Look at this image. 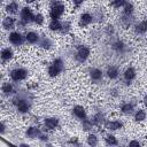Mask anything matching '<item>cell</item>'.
<instances>
[{
	"label": "cell",
	"instance_id": "11",
	"mask_svg": "<svg viewBox=\"0 0 147 147\" xmlns=\"http://www.w3.org/2000/svg\"><path fill=\"white\" fill-rule=\"evenodd\" d=\"M44 124L48 130H53L59 125V119L56 117H49L44 121Z\"/></svg>",
	"mask_w": 147,
	"mask_h": 147
},
{
	"label": "cell",
	"instance_id": "15",
	"mask_svg": "<svg viewBox=\"0 0 147 147\" xmlns=\"http://www.w3.org/2000/svg\"><path fill=\"white\" fill-rule=\"evenodd\" d=\"M123 76H124L125 80H127V82L134 79V77H136V70H134V68H132V67L126 68L125 71H124V74H123Z\"/></svg>",
	"mask_w": 147,
	"mask_h": 147
},
{
	"label": "cell",
	"instance_id": "32",
	"mask_svg": "<svg viewBox=\"0 0 147 147\" xmlns=\"http://www.w3.org/2000/svg\"><path fill=\"white\" fill-rule=\"evenodd\" d=\"M129 146H131V147H133V146H140V142L138 140H132V141L129 142Z\"/></svg>",
	"mask_w": 147,
	"mask_h": 147
},
{
	"label": "cell",
	"instance_id": "25",
	"mask_svg": "<svg viewBox=\"0 0 147 147\" xmlns=\"http://www.w3.org/2000/svg\"><path fill=\"white\" fill-rule=\"evenodd\" d=\"M133 13V5L130 2H126L124 5V15H129L131 16V14Z\"/></svg>",
	"mask_w": 147,
	"mask_h": 147
},
{
	"label": "cell",
	"instance_id": "2",
	"mask_svg": "<svg viewBox=\"0 0 147 147\" xmlns=\"http://www.w3.org/2000/svg\"><path fill=\"white\" fill-rule=\"evenodd\" d=\"M63 70V62L61 59H55L53 63L48 67V75L49 77H56Z\"/></svg>",
	"mask_w": 147,
	"mask_h": 147
},
{
	"label": "cell",
	"instance_id": "37",
	"mask_svg": "<svg viewBox=\"0 0 147 147\" xmlns=\"http://www.w3.org/2000/svg\"><path fill=\"white\" fill-rule=\"evenodd\" d=\"M24 1H25L26 3H32V2H34L36 0H24Z\"/></svg>",
	"mask_w": 147,
	"mask_h": 147
},
{
	"label": "cell",
	"instance_id": "6",
	"mask_svg": "<svg viewBox=\"0 0 147 147\" xmlns=\"http://www.w3.org/2000/svg\"><path fill=\"white\" fill-rule=\"evenodd\" d=\"M8 40H9L10 44H13V45H15V46H20V45L23 44V41H24V37H23L20 32H17V31H13L11 33H9Z\"/></svg>",
	"mask_w": 147,
	"mask_h": 147
},
{
	"label": "cell",
	"instance_id": "29",
	"mask_svg": "<svg viewBox=\"0 0 147 147\" xmlns=\"http://www.w3.org/2000/svg\"><path fill=\"white\" fill-rule=\"evenodd\" d=\"M33 22H34L36 24H38V25H41V24L44 23V16H42L41 14H37V15H34V20H33Z\"/></svg>",
	"mask_w": 147,
	"mask_h": 147
},
{
	"label": "cell",
	"instance_id": "5",
	"mask_svg": "<svg viewBox=\"0 0 147 147\" xmlns=\"http://www.w3.org/2000/svg\"><path fill=\"white\" fill-rule=\"evenodd\" d=\"M33 20H34V15H33L31 8H29V7L22 8V10H21V21L23 23H29Z\"/></svg>",
	"mask_w": 147,
	"mask_h": 147
},
{
	"label": "cell",
	"instance_id": "16",
	"mask_svg": "<svg viewBox=\"0 0 147 147\" xmlns=\"http://www.w3.org/2000/svg\"><path fill=\"white\" fill-rule=\"evenodd\" d=\"M25 39H26V41L30 42V44H36V42H38V40H39V36H38V33H36V32H33V31H30V32L26 33Z\"/></svg>",
	"mask_w": 147,
	"mask_h": 147
},
{
	"label": "cell",
	"instance_id": "20",
	"mask_svg": "<svg viewBox=\"0 0 147 147\" xmlns=\"http://www.w3.org/2000/svg\"><path fill=\"white\" fill-rule=\"evenodd\" d=\"M26 136H28L29 138H31V139H34V138L39 137V136H40L39 129H37V127H34V126H30V127L26 130Z\"/></svg>",
	"mask_w": 147,
	"mask_h": 147
},
{
	"label": "cell",
	"instance_id": "33",
	"mask_svg": "<svg viewBox=\"0 0 147 147\" xmlns=\"http://www.w3.org/2000/svg\"><path fill=\"white\" fill-rule=\"evenodd\" d=\"M72 1H74V3H75L76 6H79V5H80V3H83L85 0H72Z\"/></svg>",
	"mask_w": 147,
	"mask_h": 147
},
{
	"label": "cell",
	"instance_id": "3",
	"mask_svg": "<svg viewBox=\"0 0 147 147\" xmlns=\"http://www.w3.org/2000/svg\"><path fill=\"white\" fill-rule=\"evenodd\" d=\"M9 76H10V79L13 82H21V80L26 78L28 71L25 69H23V68H16V69H13L10 71Z\"/></svg>",
	"mask_w": 147,
	"mask_h": 147
},
{
	"label": "cell",
	"instance_id": "4",
	"mask_svg": "<svg viewBox=\"0 0 147 147\" xmlns=\"http://www.w3.org/2000/svg\"><path fill=\"white\" fill-rule=\"evenodd\" d=\"M90 53H91V51H90L88 47H86V46H79L78 49H77V53H76L77 61H79V62L86 61L87 57L90 56Z\"/></svg>",
	"mask_w": 147,
	"mask_h": 147
},
{
	"label": "cell",
	"instance_id": "24",
	"mask_svg": "<svg viewBox=\"0 0 147 147\" xmlns=\"http://www.w3.org/2000/svg\"><path fill=\"white\" fill-rule=\"evenodd\" d=\"M132 110H133V106L131 103H124L121 107V111L124 113V114H131Z\"/></svg>",
	"mask_w": 147,
	"mask_h": 147
},
{
	"label": "cell",
	"instance_id": "36",
	"mask_svg": "<svg viewBox=\"0 0 147 147\" xmlns=\"http://www.w3.org/2000/svg\"><path fill=\"white\" fill-rule=\"evenodd\" d=\"M142 102H144V105H145V106L147 107V95H146V96L144 98V101H142Z\"/></svg>",
	"mask_w": 147,
	"mask_h": 147
},
{
	"label": "cell",
	"instance_id": "10",
	"mask_svg": "<svg viewBox=\"0 0 147 147\" xmlns=\"http://www.w3.org/2000/svg\"><path fill=\"white\" fill-rule=\"evenodd\" d=\"M13 55H14V53H13V49L11 48H9V47L3 48L1 51V60H2V62H7V61L11 60L13 59Z\"/></svg>",
	"mask_w": 147,
	"mask_h": 147
},
{
	"label": "cell",
	"instance_id": "22",
	"mask_svg": "<svg viewBox=\"0 0 147 147\" xmlns=\"http://www.w3.org/2000/svg\"><path fill=\"white\" fill-rule=\"evenodd\" d=\"M1 90H2L5 95H9V94H11L14 92V87H13V85L10 83H3Z\"/></svg>",
	"mask_w": 147,
	"mask_h": 147
},
{
	"label": "cell",
	"instance_id": "35",
	"mask_svg": "<svg viewBox=\"0 0 147 147\" xmlns=\"http://www.w3.org/2000/svg\"><path fill=\"white\" fill-rule=\"evenodd\" d=\"M5 130H6L5 124H3V123H1V133H3V132H5Z\"/></svg>",
	"mask_w": 147,
	"mask_h": 147
},
{
	"label": "cell",
	"instance_id": "23",
	"mask_svg": "<svg viewBox=\"0 0 147 147\" xmlns=\"http://www.w3.org/2000/svg\"><path fill=\"white\" fill-rule=\"evenodd\" d=\"M134 119L136 122H142L146 119V111L142 109H138L134 114Z\"/></svg>",
	"mask_w": 147,
	"mask_h": 147
},
{
	"label": "cell",
	"instance_id": "30",
	"mask_svg": "<svg viewBox=\"0 0 147 147\" xmlns=\"http://www.w3.org/2000/svg\"><path fill=\"white\" fill-rule=\"evenodd\" d=\"M126 3V0H113V6L115 8H119Z\"/></svg>",
	"mask_w": 147,
	"mask_h": 147
},
{
	"label": "cell",
	"instance_id": "18",
	"mask_svg": "<svg viewBox=\"0 0 147 147\" xmlns=\"http://www.w3.org/2000/svg\"><path fill=\"white\" fill-rule=\"evenodd\" d=\"M136 32L138 34H144L147 32V21H141L136 26Z\"/></svg>",
	"mask_w": 147,
	"mask_h": 147
},
{
	"label": "cell",
	"instance_id": "21",
	"mask_svg": "<svg viewBox=\"0 0 147 147\" xmlns=\"http://www.w3.org/2000/svg\"><path fill=\"white\" fill-rule=\"evenodd\" d=\"M48 26H49V30L51 31H60L62 29V24L60 23L59 20H52Z\"/></svg>",
	"mask_w": 147,
	"mask_h": 147
},
{
	"label": "cell",
	"instance_id": "13",
	"mask_svg": "<svg viewBox=\"0 0 147 147\" xmlns=\"http://www.w3.org/2000/svg\"><path fill=\"white\" fill-rule=\"evenodd\" d=\"M16 107H17V110H18L20 113H22V114L28 113L29 109H30V105H29L25 100H18V101L16 102Z\"/></svg>",
	"mask_w": 147,
	"mask_h": 147
},
{
	"label": "cell",
	"instance_id": "7",
	"mask_svg": "<svg viewBox=\"0 0 147 147\" xmlns=\"http://www.w3.org/2000/svg\"><path fill=\"white\" fill-rule=\"evenodd\" d=\"M72 113L79 119H83L84 121L86 118V111H85L84 107H82V106H75L74 109H72Z\"/></svg>",
	"mask_w": 147,
	"mask_h": 147
},
{
	"label": "cell",
	"instance_id": "19",
	"mask_svg": "<svg viewBox=\"0 0 147 147\" xmlns=\"http://www.w3.org/2000/svg\"><path fill=\"white\" fill-rule=\"evenodd\" d=\"M90 76L93 80H100L102 78V71L100 69H96V68H93L90 70Z\"/></svg>",
	"mask_w": 147,
	"mask_h": 147
},
{
	"label": "cell",
	"instance_id": "9",
	"mask_svg": "<svg viewBox=\"0 0 147 147\" xmlns=\"http://www.w3.org/2000/svg\"><path fill=\"white\" fill-rule=\"evenodd\" d=\"M92 21H93L92 15L88 14V13H84V14L80 15V18H79V25H80V26H86V25H88Z\"/></svg>",
	"mask_w": 147,
	"mask_h": 147
},
{
	"label": "cell",
	"instance_id": "17",
	"mask_svg": "<svg viewBox=\"0 0 147 147\" xmlns=\"http://www.w3.org/2000/svg\"><path fill=\"white\" fill-rule=\"evenodd\" d=\"M6 11L8 14H16L18 11V3L15 2V1H11L9 2L7 6H6Z\"/></svg>",
	"mask_w": 147,
	"mask_h": 147
},
{
	"label": "cell",
	"instance_id": "26",
	"mask_svg": "<svg viewBox=\"0 0 147 147\" xmlns=\"http://www.w3.org/2000/svg\"><path fill=\"white\" fill-rule=\"evenodd\" d=\"M105 140H106V142L108 145H117V139L113 134H107L106 138H105Z\"/></svg>",
	"mask_w": 147,
	"mask_h": 147
},
{
	"label": "cell",
	"instance_id": "1",
	"mask_svg": "<svg viewBox=\"0 0 147 147\" xmlns=\"http://www.w3.org/2000/svg\"><path fill=\"white\" fill-rule=\"evenodd\" d=\"M64 9H65V7L63 3L59 2V1H55V2L53 1L51 5V11H49L51 18L52 20H59L62 16V14L64 13Z\"/></svg>",
	"mask_w": 147,
	"mask_h": 147
},
{
	"label": "cell",
	"instance_id": "31",
	"mask_svg": "<svg viewBox=\"0 0 147 147\" xmlns=\"http://www.w3.org/2000/svg\"><path fill=\"white\" fill-rule=\"evenodd\" d=\"M39 45H40L42 48H49V46H51V41H49L48 39H46V38H42Z\"/></svg>",
	"mask_w": 147,
	"mask_h": 147
},
{
	"label": "cell",
	"instance_id": "34",
	"mask_svg": "<svg viewBox=\"0 0 147 147\" xmlns=\"http://www.w3.org/2000/svg\"><path fill=\"white\" fill-rule=\"evenodd\" d=\"M70 144H77L78 142V140H77V138H72V139H70V141H69Z\"/></svg>",
	"mask_w": 147,
	"mask_h": 147
},
{
	"label": "cell",
	"instance_id": "12",
	"mask_svg": "<svg viewBox=\"0 0 147 147\" xmlns=\"http://www.w3.org/2000/svg\"><path fill=\"white\" fill-rule=\"evenodd\" d=\"M118 69H117V67H115V65H110V67H108L107 68V71H106V75H107V77L109 78V79H116L117 77H118Z\"/></svg>",
	"mask_w": 147,
	"mask_h": 147
},
{
	"label": "cell",
	"instance_id": "27",
	"mask_svg": "<svg viewBox=\"0 0 147 147\" xmlns=\"http://www.w3.org/2000/svg\"><path fill=\"white\" fill-rule=\"evenodd\" d=\"M113 48H114L115 51H117V52H121V51H123V48H124V44H123L121 40H116V41L113 44Z\"/></svg>",
	"mask_w": 147,
	"mask_h": 147
},
{
	"label": "cell",
	"instance_id": "14",
	"mask_svg": "<svg viewBox=\"0 0 147 147\" xmlns=\"http://www.w3.org/2000/svg\"><path fill=\"white\" fill-rule=\"evenodd\" d=\"M2 26H3L5 30H11V29H14V26H15V18H13L10 16H7L2 21Z\"/></svg>",
	"mask_w": 147,
	"mask_h": 147
},
{
	"label": "cell",
	"instance_id": "8",
	"mask_svg": "<svg viewBox=\"0 0 147 147\" xmlns=\"http://www.w3.org/2000/svg\"><path fill=\"white\" fill-rule=\"evenodd\" d=\"M105 126H106V129H108V130L116 131V130H119V129L123 126V124H122L119 121H108V122L105 123Z\"/></svg>",
	"mask_w": 147,
	"mask_h": 147
},
{
	"label": "cell",
	"instance_id": "28",
	"mask_svg": "<svg viewBox=\"0 0 147 147\" xmlns=\"http://www.w3.org/2000/svg\"><path fill=\"white\" fill-rule=\"evenodd\" d=\"M87 144L88 145H92V146H94V145H96L98 144V138H96V136L95 134H88V137H87Z\"/></svg>",
	"mask_w": 147,
	"mask_h": 147
}]
</instances>
